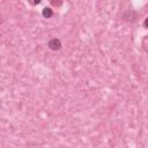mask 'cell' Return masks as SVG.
<instances>
[{"label":"cell","mask_w":148,"mask_h":148,"mask_svg":"<svg viewBox=\"0 0 148 148\" xmlns=\"http://www.w3.org/2000/svg\"><path fill=\"white\" fill-rule=\"evenodd\" d=\"M47 46H49V49L52 50V51H58V50L61 49L62 44H61V42H60L59 38H52V39L49 40Z\"/></svg>","instance_id":"obj_1"},{"label":"cell","mask_w":148,"mask_h":148,"mask_svg":"<svg viewBox=\"0 0 148 148\" xmlns=\"http://www.w3.org/2000/svg\"><path fill=\"white\" fill-rule=\"evenodd\" d=\"M42 14H43V16H44V17L50 18V17H52V16H53V10H52V8H50V7H45V8L43 9Z\"/></svg>","instance_id":"obj_3"},{"label":"cell","mask_w":148,"mask_h":148,"mask_svg":"<svg viewBox=\"0 0 148 148\" xmlns=\"http://www.w3.org/2000/svg\"><path fill=\"white\" fill-rule=\"evenodd\" d=\"M136 16H138V14L134 12V10H132V9H128V10H126L125 12V14H124V20H126V21H135V18H136Z\"/></svg>","instance_id":"obj_2"},{"label":"cell","mask_w":148,"mask_h":148,"mask_svg":"<svg viewBox=\"0 0 148 148\" xmlns=\"http://www.w3.org/2000/svg\"><path fill=\"white\" fill-rule=\"evenodd\" d=\"M147 21H148V18H146V20H145V22H143V25H145V29H147Z\"/></svg>","instance_id":"obj_4"}]
</instances>
